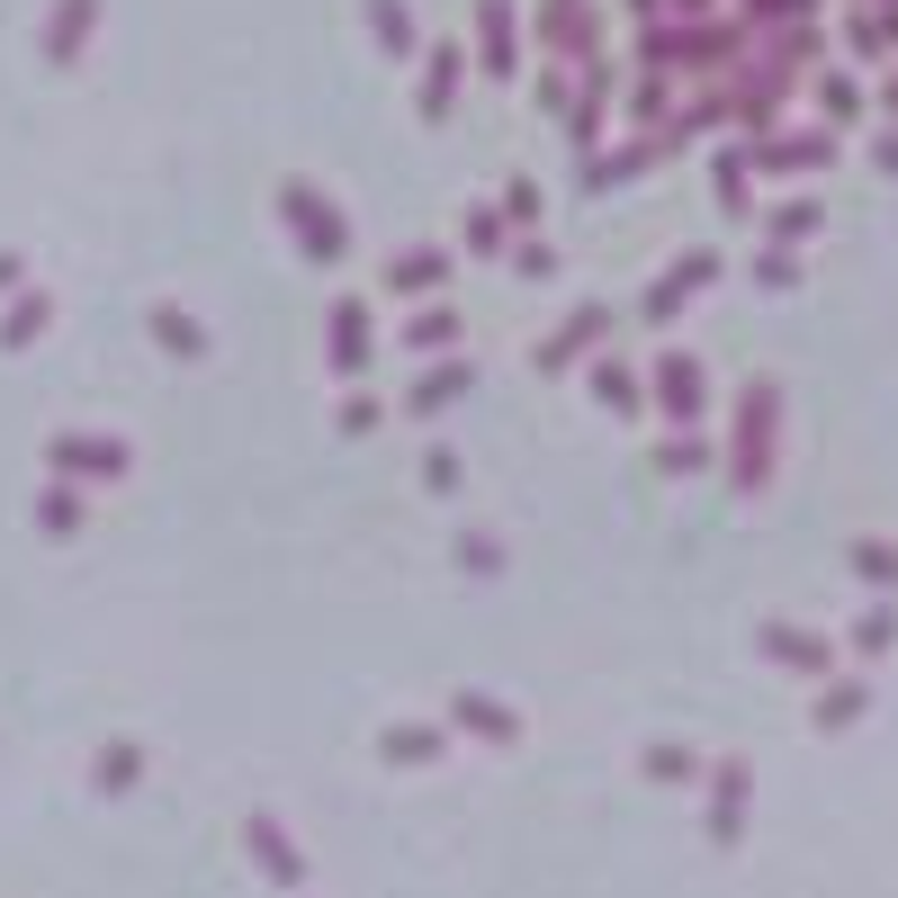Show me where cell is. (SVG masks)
<instances>
[{"label":"cell","mask_w":898,"mask_h":898,"mask_svg":"<svg viewBox=\"0 0 898 898\" xmlns=\"http://www.w3.org/2000/svg\"><path fill=\"white\" fill-rule=\"evenodd\" d=\"M764 647H782V656H800L809 674L826 665V638H800V630H764Z\"/></svg>","instance_id":"cell-2"},{"label":"cell","mask_w":898,"mask_h":898,"mask_svg":"<svg viewBox=\"0 0 898 898\" xmlns=\"http://www.w3.org/2000/svg\"><path fill=\"white\" fill-rule=\"evenodd\" d=\"M854 567H863V575H880V584H898V558H889V548H871V539L854 548Z\"/></svg>","instance_id":"cell-4"},{"label":"cell","mask_w":898,"mask_h":898,"mask_svg":"<svg viewBox=\"0 0 898 898\" xmlns=\"http://www.w3.org/2000/svg\"><path fill=\"white\" fill-rule=\"evenodd\" d=\"M665 395H674V404H701V369H693V360H665Z\"/></svg>","instance_id":"cell-3"},{"label":"cell","mask_w":898,"mask_h":898,"mask_svg":"<svg viewBox=\"0 0 898 898\" xmlns=\"http://www.w3.org/2000/svg\"><path fill=\"white\" fill-rule=\"evenodd\" d=\"M889 108H898V73H889Z\"/></svg>","instance_id":"cell-5"},{"label":"cell","mask_w":898,"mask_h":898,"mask_svg":"<svg viewBox=\"0 0 898 898\" xmlns=\"http://www.w3.org/2000/svg\"><path fill=\"white\" fill-rule=\"evenodd\" d=\"M737 826H746V764H728V773H719V800H710V836H719V845L737 836Z\"/></svg>","instance_id":"cell-1"}]
</instances>
